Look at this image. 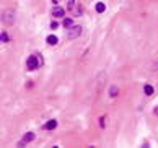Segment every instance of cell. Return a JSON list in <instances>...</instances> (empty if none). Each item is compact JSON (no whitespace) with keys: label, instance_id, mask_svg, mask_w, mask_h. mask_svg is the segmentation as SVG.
Segmentation results:
<instances>
[{"label":"cell","instance_id":"1","mask_svg":"<svg viewBox=\"0 0 158 148\" xmlns=\"http://www.w3.org/2000/svg\"><path fill=\"white\" fill-rule=\"evenodd\" d=\"M26 65H28L29 70H34V68H38L41 65V62H39L38 56H29L28 60H26Z\"/></svg>","mask_w":158,"mask_h":148},{"label":"cell","instance_id":"2","mask_svg":"<svg viewBox=\"0 0 158 148\" xmlns=\"http://www.w3.org/2000/svg\"><path fill=\"white\" fill-rule=\"evenodd\" d=\"M2 21L4 23H8V25H11L15 21V11L13 10H5L4 15H2Z\"/></svg>","mask_w":158,"mask_h":148},{"label":"cell","instance_id":"15","mask_svg":"<svg viewBox=\"0 0 158 148\" xmlns=\"http://www.w3.org/2000/svg\"><path fill=\"white\" fill-rule=\"evenodd\" d=\"M57 26H59V23H52V25H51V28H52V29H57Z\"/></svg>","mask_w":158,"mask_h":148},{"label":"cell","instance_id":"5","mask_svg":"<svg viewBox=\"0 0 158 148\" xmlns=\"http://www.w3.org/2000/svg\"><path fill=\"white\" fill-rule=\"evenodd\" d=\"M44 127H46V129H47V130H54V129H56V127H57V120H49V122H46V125H44Z\"/></svg>","mask_w":158,"mask_h":148},{"label":"cell","instance_id":"4","mask_svg":"<svg viewBox=\"0 0 158 148\" xmlns=\"http://www.w3.org/2000/svg\"><path fill=\"white\" fill-rule=\"evenodd\" d=\"M34 132H28V134H25V137H23V143H29V142L34 140Z\"/></svg>","mask_w":158,"mask_h":148},{"label":"cell","instance_id":"6","mask_svg":"<svg viewBox=\"0 0 158 148\" xmlns=\"http://www.w3.org/2000/svg\"><path fill=\"white\" fill-rule=\"evenodd\" d=\"M64 13H65V11H64V8L56 7V10H54V16H56V18H62Z\"/></svg>","mask_w":158,"mask_h":148},{"label":"cell","instance_id":"10","mask_svg":"<svg viewBox=\"0 0 158 148\" xmlns=\"http://www.w3.org/2000/svg\"><path fill=\"white\" fill-rule=\"evenodd\" d=\"M64 26H65L67 29H69V28H72V26H74V21H72L70 18H67V20H64Z\"/></svg>","mask_w":158,"mask_h":148},{"label":"cell","instance_id":"9","mask_svg":"<svg viewBox=\"0 0 158 148\" xmlns=\"http://www.w3.org/2000/svg\"><path fill=\"white\" fill-rule=\"evenodd\" d=\"M117 93H119L117 86H111V88H109V96H111V98H114V96H116Z\"/></svg>","mask_w":158,"mask_h":148},{"label":"cell","instance_id":"14","mask_svg":"<svg viewBox=\"0 0 158 148\" xmlns=\"http://www.w3.org/2000/svg\"><path fill=\"white\" fill-rule=\"evenodd\" d=\"M74 4H75V0H70V2H69V10H72V8H74Z\"/></svg>","mask_w":158,"mask_h":148},{"label":"cell","instance_id":"11","mask_svg":"<svg viewBox=\"0 0 158 148\" xmlns=\"http://www.w3.org/2000/svg\"><path fill=\"white\" fill-rule=\"evenodd\" d=\"M104 10H106L104 4H101V2H99V4H96V11H98V13H103Z\"/></svg>","mask_w":158,"mask_h":148},{"label":"cell","instance_id":"8","mask_svg":"<svg viewBox=\"0 0 158 148\" xmlns=\"http://www.w3.org/2000/svg\"><path fill=\"white\" fill-rule=\"evenodd\" d=\"M57 41H59V39H57L56 36H47V44H51V46L57 44Z\"/></svg>","mask_w":158,"mask_h":148},{"label":"cell","instance_id":"17","mask_svg":"<svg viewBox=\"0 0 158 148\" xmlns=\"http://www.w3.org/2000/svg\"><path fill=\"white\" fill-rule=\"evenodd\" d=\"M155 112H157V114H158V107H157V109H155Z\"/></svg>","mask_w":158,"mask_h":148},{"label":"cell","instance_id":"13","mask_svg":"<svg viewBox=\"0 0 158 148\" xmlns=\"http://www.w3.org/2000/svg\"><path fill=\"white\" fill-rule=\"evenodd\" d=\"M83 13V8L82 7H77V10H75V15H82Z\"/></svg>","mask_w":158,"mask_h":148},{"label":"cell","instance_id":"12","mask_svg":"<svg viewBox=\"0 0 158 148\" xmlns=\"http://www.w3.org/2000/svg\"><path fill=\"white\" fill-rule=\"evenodd\" d=\"M0 39H2V42H7L8 41V34L7 33H2V34H0Z\"/></svg>","mask_w":158,"mask_h":148},{"label":"cell","instance_id":"3","mask_svg":"<svg viewBox=\"0 0 158 148\" xmlns=\"http://www.w3.org/2000/svg\"><path fill=\"white\" fill-rule=\"evenodd\" d=\"M78 34H82V26H72V28H69V38L70 39H75Z\"/></svg>","mask_w":158,"mask_h":148},{"label":"cell","instance_id":"16","mask_svg":"<svg viewBox=\"0 0 158 148\" xmlns=\"http://www.w3.org/2000/svg\"><path fill=\"white\" fill-rule=\"evenodd\" d=\"M155 68H158V62H157V63H155Z\"/></svg>","mask_w":158,"mask_h":148},{"label":"cell","instance_id":"7","mask_svg":"<svg viewBox=\"0 0 158 148\" xmlns=\"http://www.w3.org/2000/svg\"><path fill=\"white\" fill-rule=\"evenodd\" d=\"M144 93L147 96H152V95H153V86H152V85H145V86H144Z\"/></svg>","mask_w":158,"mask_h":148}]
</instances>
